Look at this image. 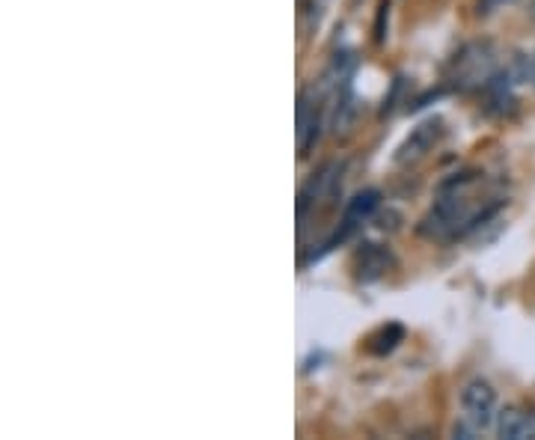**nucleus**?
<instances>
[{"label": "nucleus", "instance_id": "nucleus-12", "mask_svg": "<svg viewBox=\"0 0 535 440\" xmlns=\"http://www.w3.org/2000/svg\"><path fill=\"white\" fill-rule=\"evenodd\" d=\"M530 15H533V18H535V0H533V6H530Z\"/></svg>", "mask_w": 535, "mask_h": 440}, {"label": "nucleus", "instance_id": "nucleus-9", "mask_svg": "<svg viewBox=\"0 0 535 440\" xmlns=\"http://www.w3.org/2000/svg\"><path fill=\"white\" fill-rule=\"evenodd\" d=\"M402 339H405V328H402V325H384V328H378L366 339V351L375 354V357H384V354H390Z\"/></svg>", "mask_w": 535, "mask_h": 440}, {"label": "nucleus", "instance_id": "nucleus-13", "mask_svg": "<svg viewBox=\"0 0 535 440\" xmlns=\"http://www.w3.org/2000/svg\"><path fill=\"white\" fill-rule=\"evenodd\" d=\"M533 81H535V54H533Z\"/></svg>", "mask_w": 535, "mask_h": 440}, {"label": "nucleus", "instance_id": "nucleus-5", "mask_svg": "<svg viewBox=\"0 0 535 440\" xmlns=\"http://www.w3.org/2000/svg\"><path fill=\"white\" fill-rule=\"evenodd\" d=\"M378 203H381V194L378 191H360V194H354V200L345 206V215L339 220V229L333 232V238L324 244V250H330L333 244H342V241H348L366 220L375 215V209H378Z\"/></svg>", "mask_w": 535, "mask_h": 440}, {"label": "nucleus", "instance_id": "nucleus-6", "mask_svg": "<svg viewBox=\"0 0 535 440\" xmlns=\"http://www.w3.org/2000/svg\"><path fill=\"white\" fill-rule=\"evenodd\" d=\"M336 176H339V167L336 164H324L319 173H313V179L301 188V197H298V220L301 223L307 220L310 209L327 203L336 194Z\"/></svg>", "mask_w": 535, "mask_h": 440}, {"label": "nucleus", "instance_id": "nucleus-8", "mask_svg": "<svg viewBox=\"0 0 535 440\" xmlns=\"http://www.w3.org/2000/svg\"><path fill=\"white\" fill-rule=\"evenodd\" d=\"M321 113L316 105L307 102V93L298 96V149L301 155H310V149L319 143Z\"/></svg>", "mask_w": 535, "mask_h": 440}, {"label": "nucleus", "instance_id": "nucleus-4", "mask_svg": "<svg viewBox=\"0 0 535 440\" xmlns=\"http://www.w3.org/2000/svg\"><path fill=\"white\" fill-rule=\"evenodd\" d=\"M396 259L393 253L384 247V244H375V241H363L357 250H354V259H351V268H354V277L360 283H375L381 277H387L393 271Z\"/></svg>", "mask_w": 535, "mask_h": 440}, {"label": "nucleus", "instance_id": "nucleus-2", "mask_svg": "<svg viewBox=\"0 0 535 440\" xmlns=\"http://www.w3.org/2000/svg\"><path fill=\"white\" fill-rule=\"evenodd\" d=\"M461 408L467 423L476 432H485L497 423V393L485 378H473L461 390Z\"/></svg>", "mask_w": 535, "mask_h": 440}, {"label": "nucleus", "instance_id": "nucleus-1", "mask_svg": "<svg viewBox=\"0 0 535 440\" xmlns=\"http://www.w3.org/2000/svg\"><path fill=\"white\" fill-rule=\"evenodd\" d=\"M452 81L458 90H485V84L494 78V48L488 42H473L461 48L452 60Z\"/></svg>", "mask_w": 535, "mask_h": 440}, {"label": "nucleus", "instance_id": "nucleus-3", "mask_svg": "<svg viewBox=\"0 0 535 440\" xmlns=\"http://www.w3.org/2000/svg\"><path fill=\"white\" fill-rule=\"evenodd\" d=\"M443 134H446V128H443V119H440V116H431L426 122H420V125L408 134V140L396 149V164L405 167V164H414V161L426 158L428 152L443 140Z\"/></svg>", "mask_w": 535, "mask_h": 440}, {"label": "nucleus", "instance_id": "nucleus-11", "mask_svg": "<svg viewBox=\"0 0 535 440\" xmlns=\"http://www.w3.org/2000/svg\"><path fill=\"white\" fill-rule=\"evenodd\" d=\"M506 0H479V15H491L494 9H500Z\"/></svg>", "mask_w": 535, "mask_h": 440}, {"label": "nucleus", "instance_id": "nucleus-10", "mask_svg": "<svg viewBox=\"0 0 535 440\" xmlns=\"http://www.w3.org/2000/svg\"><path fill=\"white\" fill-rule=\"evenodd\" d=\"M387 18H390V0H381L378 18H375V42H378V45L387 42Z\"/></svg>", "mask_w": 535, "mask_h": 440}, {"label": "nucleus", "instance_id": "nucleus-7", "mask_svg": "<svg viewBox=\"0 0 535 440\" xmlns=\"http://www.w3.org/2000/svg\"><path fill=\"white\" fill-rule=\"evenodd\" d=\"M497 435L506 440H530L535 438V408H518L509 405L497 414Z\"/></svg>", "mask_w": 535, "mask_h": 440}]
</instances>
